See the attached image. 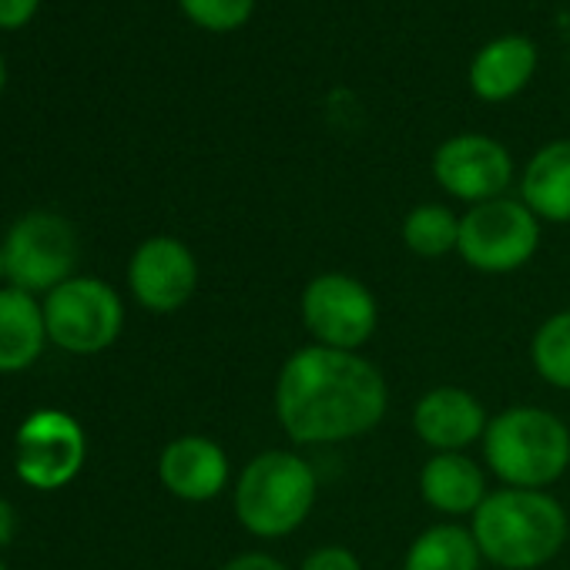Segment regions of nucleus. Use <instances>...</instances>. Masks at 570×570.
Masks as SVG:
<instances>
[{
	"label": "nucleus",
	"instance_id": "f257e3e1",
	"mask_svg": "<svg viewBox=\"0 0 570 570\" xmlns=\"http://www.w3.org/2000/svg\"><path fill=\"white\" fill-rule=\"evenodd\" d=\"M272 410L296 446H340L370 436L390 413L383 370L363 353L299 346L272 386Z\"/></svg>",
	"mask_w": 570,
	"mask_h": 570
},
{
	"label": "nucleus",
	"instance_id": "f03ea898",
	"mask_svg": "<svg viewBox=\"0 0 570 570\" xmlns=\"http://www.w3.org/2000/svg\"><path fill=\"white\" fill-rule=\"evenodd\" d=\"M483 563L497 570H537L550 563L570 537V517L550 490L497 487L470 517Z\"/></svg>",
	"mask_w": 570,
	"mask_h": 570
},
{
	"label": "nucleus",
	"instance_id": "7ed1b4c3",
	"mask_svg": "<svg viewBox=\"0 0 570 570\" xmlns=\"http://www.w3.org/2000/svg\"><path fill=\"white\" fill-rule=\"evenodd\" d=\"M320 473L296 450L255 453L232 483V510L255 540H285L313 517Z\"/></svg>",
	"mask_w": 570,
	"mask_h": 570
},
{
	"label": "nucleus",
	"instance_id": "20e7f679",
	"mask_svg": "<svg viewBox=\"0 0 570 570\" xmlns=\"http://www.w3.org/2000/svg\"><path fill=\"white\" fill-rule=\"evenodd\" d=\"M480 450L500 487L550 490L570 470V426L543 406H507L490 416Z\"/></svg>",
	"mask_w": 570,
	"mask_h": 570
},
{
	"label": "nucleus",
	"instance_id": "39448f33",
	"mask_svg": "<svg viewBox=\"0 0 570 570\" xmlns=\"http://www.w3.org/2000/svg\"><path fill=\"white\" fill-rule=\"evenodd\" d=\"M299 320L316 346L360 353L380 330V303L363 278L320 272L299 296Z\"/></svg>",
	"mask_w": 570,
	"mask_h": 570
},
{
	"label": "nucleus",
	"instance_id": "423d86ee",
	"mask_svg": "<svg viewBox=\"0 0 570 570\" xmlns=\"http://www.w3.org/2000/svg\"><path fill=\"white\" fill-rule=\"evenodd\" d=\"M540 218L517 198H493L460 215L456 255L480 275L520 272L540 248Z\"/></svg>",
	"mask_w": 570,
	"mask_h": 570
},
{
	"label": "nucleus",
	"instance_id": "0eeeda50",
	"mask_svg": "<svg viewBox=\"0 0 570 570\" xmlns=\"http://www.w3.org/2000/svg\"><path fill=\"white\" fill-rule=\"evenodd\" d=\"M48 336L78 356L108 350L125 326V306L101 278H68L45 303Z\"/></svg>",
	"mask_w": 570,
	"mask_h": 570
},
{
	"label": "nucleus",
	"instance_id": "6e6552de",
	"mask_svg": "<svg viewBox=\"0 0 570 570\" xmlns=\"http://www.w3.org/2000/svg\"><path fill=\"white\" fill-rule=\"evenodd\" d=\"M78 262V235L75 228L51 212L24 215L4 242V272L11 289L21 293H45L58 289L71 278Z\"/></svg>",
	"mask_w": 570,
	"mask_h": 570
},
{
	"label": "nucleus",
	"instance_id": "1a4fd4ad",
	"mask_svg": "<svg viewBox=\"0 0 570 570\" xmlns=\"http://www.w3.org/2000/svg\"><path fill=\"white\" fill-rule=\"evenodd\" d=\"M433 178L450 198L466 202L473 208V205L503 198V191L513 181V158L497 138L456 135L436 148Z\"/></svg>",
	"mask_w": 570,
	"mask_h": 570
},
{
	"label": "nucleus",
	"instance_id": "9d476101",
	"mask_svg": "<svg viewBox=\"0 0 570 570\" xmlns=\"http://www.w3.org/2000/svg\"><path fill=\"white\" fill-rule=\"evenodd\" d=\"M128 285L148 313H178L198 289V258L181 238L155 235L135 248Z\"/></svg>",
	"mask_w": 570,
	"mask_h": 570
},
{
	"label": "nucleus",
	"instance_id": "9b49d317",
	"mask_svg": "<svg viewBox=\"0 0 570 570\" xmlns=\"http://www.w3.org/2000/svg\"><path fill=\"white\" fill-rule=\"evenodd\" d=\"M18 473L38 490L71 483L85 463V433L78 420L58 410L35 413L18 433Z\"/></svg>",
	"mask_w": 570,
	"mask_h": 570
},
{
	"label": "nucleus",
	"instance_id": "f8f14e48",
	"mask_svg": "<svg viewBox=\"0 0 570 570\" xmlns=\"http://www.w3.org/2000/svg\"><path fill=\"white\" fill-rule=\"evenodd\" d=\"M410 423L416 440L430 453H466L473 443L483 440L490 413L476 393L453 383H440L413 403Z\"/></svg>",
	"mask_w": 570,
	"mask_h": 570
},
{
	"label": "nucleus",
	"instance_id": "ddd939ff",
	"mask_svg": "<svg viewBox=\"0 0 570 570\" xmlns=\"http://www.w3.org/2000/svg\"><path fill=\"white\" fill-rule=\"evenodd\" d=\"M161 487L185 503H208L228 490L232 463L218 440L188 433L171 440L158 456Z\"/></svg>",
	"mask_w": 570,
	"mask_h": 570
},
{
	"label": "nucleus",
	"instance_id": "4468645a",
	"mask_svg": "<svg viewBox=\"0 0 570 570\" xmlns=\"http://www.w3.org/2000/svg\"><path fill=\"white\" fill-rule=\"evenodd\" d=\"M416 490L443 520H470L490 493V473L466 453H430L420 466Z\"/></svg>",
	"mask_w": 570,
	"mask_h": 570
},
{
	"label": "nucleus",
	"instance_id": "2eb2a0df",
	"mask_svg": "<svg viewBox=\"0 0 570 570\" xmlns=\"http://www.w3.org/2000/svg\"><path fill=\"white\" fill-rule=\"evenodd\" d=\"M537 68V48L520 38V35H507L490 41L470 65V88L476 98L483 101H510L513 95H520L527 88V81L533 78Z\"/></svg>",
	"mask_w": 570,
	"mask_h": 570
},
{
	"label": "nucleus",
	"instance_id": "dca6fc26",
	"mask_svg": "<svg viewBox=\"0 0 570 570\" xmlns=\"http://www.w3.org/2000/svg\"><path fill=\"white\" fill-rule=\"evenodd\" d=\"M520 202L547 225H570V141L543 145L523 168Z\"/></svg>",
	"mask_w": 570,
	"mask_h": 570
},
{
	"label": "nucleus",
	"instance_id": "f3484780",
	"mask_svg": "<svg viewBox=\"0 0 570 570\" xmlns=\"http://www.w3.org/2000/svg\"><path fill=\"white\" fill-rule=\"evenodd\" d=\"M48 340L45 309L21 289H0V373L28 370Z\"/></svg>",
	"mask_w": 570,
	"mask_h": 570
},
{
	"label": "nucleus",
	"instance_id": "a211bd4d",
	"mask_svg": "<svg viewBox=\"0 0 570 570\" xmlns=\"http://www.w3.org/2000/svg\"><path fill=\"white\" fill-rule=\"evenodd\" d=\"M483 553L473 540L470 523L460 520H440L420 530L406 553L403 570H480Z\"/></svg>",
	"mask_w": 570,
	"mask_h": 570
},
{
	"label": "nucleus",
	"instance_id": "6ab92c4d",
	"mask_svg": "<svg viewBox=\"0 0 570 570\" xmlns=\"http://www.w3.org/2000/svg\"><path fill=\"white\" fill-rule=\"evenodd\" d=\"M400 238L406 252L416 258H443L453 255L460 245V215L450 205L440 202H423L406 212L400 225Z\"/></svg>",
	"mask_w": 570,
	"mask_h": 570
},
{
	"label": "nucleus",
	"instance_id": "aec40b11",
	"mask_svg": "<svg viewBox=\"0 0 570 570\" xmlns=\"http://www.w3.org/2000/svg\"><path fill=\"white\" fill-rule=\"evenodd\" d=\"M530 366L557 393H570V309L547 316L527 346Z\"/></svg>",
	"mask_w": 570,
	"mask_h": 570
},
{
	"label": "nucleus",
	"instance_id": "412c9836",
	"mask_svg": "<svg viewBox=\"0 0 570 570\" xmlns=\"http://www.w3.org/2000/svg\"><path fill=\"white\" fill-rule=\"evenodd\" d=\"M255 0H181V11L205 31H235L252 18Z\"/></svg>",
	"mask_w": 570,
	"mask_h": 570
},
{
	"label": "nucleus",
	"instance_id": "4be33fe9",
	"mask_svg": "<svg viewBox=\"0 0 570 570\" xmlns=\"http://www.w3.org/2000/svg\"><path fill=\"white\" fill-rule=\"evenodd\" d=\"M299 570H363V560L346 543H323L303 557Z\"/></svg>",
	"mask_w": 570,
	"mask_h": 570
},
{
	"label": "nucleus",
	"instance_id": "5701e85b",
	"mask_svg": "<svg viewBox=\"0 0 570 570\" xmlns=\"http://www.w3.org/2000/svg\"><path fill=\"white\" fill-rule=\"evenodd\" d=\"M222 570H293V567H285L278 557H272L265 550H245V553L232 557Z\"/></svg>",
	"mask_w": 570,
	"mask_h": 570
},
{
	"label": "nucleus",
	"instance_id": "b1692460",
	"mask_svg": "<svg viewBox=\"0 0 570 570\" xmlns=\"http://www.w3.org/2000/svg\"><path fill=\"white\" fill-rule=\"evenodd\" d=\"M38 0H0V28H21L31 21Z\"/></svg>",
	"mask_w": 570,
	"mask_h": 570
},
{
	"label": "nucleus",
	"instance_id": "393cba45",
	"mask_svg": "<svg viewBox=\"0 0 570 570\" xmlns=\"http://www.w3.org/2000/svg\"><path fill=\"white\" fill-rule=\"evenodd\" d=\"M14 523H18L14 520V507L4 497H0V547H4L14 537Z\"/></svg>",
	"mask_w": 570,
	"mask_h": 570
},
{
	"label": "nucleus",
	"instance_id": "a878e982",
	"mask_svg": "<svg viewBox=\"0 0 570 570\" xmlns=\"http://www.w3.org/2000/svg\"><path fill=\"white\" fill-rule=\"evenodd\" d=\"M8 272H4V248H0V278H4Z\"/></svg>",
	"mask_w": 570,
	"mask_h": 570
},
{
	"label": "nucleus",
	"instance_id": "bb28decb",
	"mask_svg": "<svg viewBox=\"0 0 570 570\" xmlns=\"http://www.w3.org/2000/svg\"><path fill=\"white\" fill-rule=\"evenodd\" d=\"M0 88H4V61H0Z\"/></svg>",
	"mask_w": 570,
	"mask_h": 570
},
{
	"label": "nucleus",
	"instance_id": "cd10ccee",
	"mask_svg": "<svg viewBox=\"0 0 570 570\" xmlns=\"http://www.w3.org/2000/svg\"><path fill=\"white\" fill-rule=\"evenodd\" d=\"M0 570H4V563H0Z\"/></svg>",
	"mask_w": 570,
	"mask_h": 570
}]
</instances>
